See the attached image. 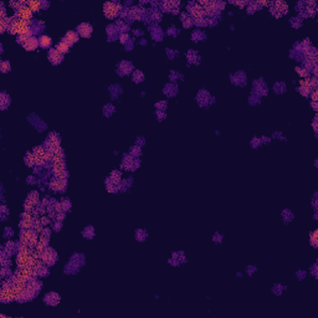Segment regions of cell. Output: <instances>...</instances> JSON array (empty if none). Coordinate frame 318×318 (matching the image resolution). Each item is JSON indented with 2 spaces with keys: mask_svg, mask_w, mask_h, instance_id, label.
<instances>
[{
  "mask_svg": "<svg viewBox=\"0 0 318 318\" xmlns=\"http://www.w3.org/2000/svg\"><path fill=\"white\" fill-rule=\"evenodd\" d=\"M10 64L8 62V61H2V64H0V70H2V72H4V74H6V72H9L10 71Z\"/></svg>",
  "mask_w": 318,
  "mask_h": 318,
  "instance_id": "e575fe53",
  "label": "cell"
},
{
  "mask_svg": "<svg viewBox=\"0 0 318 318\" xmlns=\"http://www.w3.org/2000/svg\"><path fill=\"white\" fill-rule=\"evenodd\" d=\"M9 105H10V97L3 92V93L0 95V107H2L3 109H5Z\"/></svg>",
  "mask_w": 318,
  "mask_h": 318,
  "instance_id": "d4e9b609",
  "label": "cell"
},
{
  "mask_svg": "<svg viewBox=\"0 0 318 318\" xmlns=\"http://www.w3.org/2000/svg\"><path fill=\"white\" fill-rule=\"evenodd\" d=\"M39 44L41 47H44V49H49L51 46V44H52V40H51L50 36L47 35H41L39 37Z\"/></svg>",
  "mask_w": 318,
  "mask_h": 318,
  "instance_id": "ac0fdd59",
  "label": "cell"
},
{
  "mask_svg": "<svg viewBox=\"0 0 318 318\" xmlns=\"http://www.w3.org/2000/svg\"><path fill=\"white\" fill-rule=\"evenodd\" d=\"M47 272H49V271H47V267H46V266L44 265V266H41V267L39 269V272H37V275L40 276V277H43V276H46V275H47Z\"/></svg>",
  "mask_w": 318,
  "mask_h": 318,
  "instance_id": "ab89813d",
  "label": "cell"
},
{
  "mask_svg": "<svg viewBox=\"0 0 318 318\" xmlns=\"http://www.w3.org/2000/svg\"><path fill=\"white\" fill-rule=\"evenodd\" d=\"M122 5L121 4H117V3H112V2H109V3H106L105 4V6H103V13H105V16L107 17V19H116L119 14H121V11H122Z\"/></svg>",
  "mask_w": 318,
  "mask_h": 318,
  "instance_id": "3957f363",
  "label": "cell"
},
{
  "mask_svg": "<svg viewBox=\"0 0 318 318\" xmlns=\"http://www.w3.org/2000/svg\"><path fill=\"white\" fill-rule=\"evenodd\" d=\"M61 205H62V209H64V211H66V210H70V208H71V203H70L68 200H62V201H61Z\"/></svg>",
  "mask_w": 318,
  "mask_h": 318,
  "instance_id": "b9f144b4",
  "label": "cell"
},
{
  "mask_svg": "<svg viewBox=\"0 0 318 318\" xmlns=\"http://www.w3.org/2000/svg\"><path fill=\"white\" fill-rule=\"evenodd\" d=\"M52 169H54V172H57V170H65V169H66L65 162H64V160H55V162H52Z\"/></svg>",
  "mask_w": 318,
  "mask_h": 318,
  "instance_id": "484cf974",
  "label": "cell"
},
{
  "mask_svg": "<svg viewBox=\"0 0 318 318\" xmlns=\"http://www.w3.org/2000/svg\"><path fill=\"white\" fill-rule=\"evenodd\" d=\"M65 219V214L64 213H57V214H55V220L56 221H62Z\"/></svg>",
  "mask_w": 318,
  "mask_h": 318,
  "instance_id": "bcb514c9",
  "label": "cell"
},
{
  "mask_svg": "<svg viewBox=\"0 0 318 318\" xmlns=\"http://www.w3.org/2000/svg\"><path fill=\"white\" fill-rule=\"evenodd\" d=\"M43 3V8H47L49 6V3H44V2H41Z\"/></svg>",
  "mask_w": 318,
  "mask_h": 318,
  "instance_id": "6f0895ef",
  "label": "cell"
},
{
  "mask_svg": "<svg viewBox=\"0 0 318 318\" xmlns=\"http://www.w3.org/2000/svg\"><path fill=\"white\" fill-rule=\"evenodd\" d=\"M143 78H144V75H143L140 71H138V70L134 71V74H133V81L138 83V82H142L143 81Z\"/></svg>",
  "mask_w": 318,
  "mask_h": 318,
  "instance_id": "1f68e13d",
  "label": "cell"
},
{
  "mask_svg": "<svg viewBox=\"0 0 318 318\" xmlns=\"http://www.w3.org/2000/svg\"><path fill=\"white\" fill-rule=\"evenodd\" d=\"M64 158H65V156H64V150L61 149L60 147L56 148V149L52 152V162H55V160H64Z\"/></svg>",
  "mask_w": 318,
  "mask_h": 318,
  "instance_id": "603a6c76",
  "label": "cell"
},
{
  "mask_svg": "<svg viewBox=\"0 0 318 318\" xmlns=\"http://www.w3.org/2000/svg\"><path fill=\"white\" fill-rule=\"evenodd\" d=\"M6 19V10L3 8V4H2V10H0V20H4Z\"/></svg>",
  "mask_w": 318,
  "mask_h": 318,
  "instance_id": "681fc988",
  "label": "cell"
},
{
  "mask_svg": "<svg viewBox=\"0 0 318 318\" xmlns=\"http://www.w3.org/2000/svg\"><path fill=\"white\" fill-rule=\"evenodd\" d=\"M162 8H163V10H165V11H170V10H173V2L162 3Z\"/></svg>",
  "mask_w": 318,
  "mask_h": 318,
  "instance_id": "d590c367",
  "label": "cell"
},
{
  "mask_svg": "<svg viewBox=\"0 0 318 318\" xmlns=\"http://www.w3.org/2000/svg\"><path fill=\"white\" fill-rule=\"evenodd\" d=\"M157 116H158V118H165V115H164L162 111H157Z\"/></svg>",
  "mask_w": 318,
  "mask_h": 318,
  "instance_id": "11a10c76",
  "label": "cell"
},
{
  "mask_svg": "<svg viewBox=\"0 0 318 318\" xmlns=\"http://www.w3.org/2000/svg\"><path fill=\"white\" fill-rule=\"evenodd\" d=\"M313 90H316V88H311V87H300V93L302 95V96H304V97H308L310 96V93L311 92L313 91Z\"/></svg>",
  "mask_w": 318,
  "mask_h": 318,
  "instance_id": "d6a6232c",
  "label": "cell"
},
{
  "mask_svg": "<svg viewBox=\"0 0 318 318\" xmlns=\"http://www.w3.org/2000/svg\"><path fill=\"white\" fill-rule=\"evenodd\" d=\"M41 259H43V261H44L45 265L51 266V265H54V263L56 262V260H57V253H56L52 249H47V250L43 253Z\"/></svg>",
  "mask_w": 318,
  "mask_h": 318,
  "instance_id": "9c48e42d",
  "label": "cell"
},
{
  "mask_svg": "<svg viewBox=\"0 0 318 318\" xmlns=\"http://www.w3.org/2000/svg\"><path fill=\"white\" fill-rule=\"evenodd\" d=\"M190 14H191V19H194V20L201 19V17H204V15H205L204 9H203L199 4H194V5L190 8Z\"/></svg>",
  "mask_w": 318,
  "mask_h": 318,
  "instance_id": "4fadbf2b",
  "label": "cell"
},
{
  "mask_svg": "<svg viewBox=\"0 0 318 318\" xmlns=\"http://www.w3.org/2000/svg\"><path fill=\"white\" fill-rule=\"evenodd\" d=\"M118 68H119V72L122 75H128L132 71V64L131 62H122L118 66Z\"/></svg>",
  "mask_w": 318,
  "mask_h": 318,
  "instance_id": "44dd1931",
  "label": "cell"
},
{
  "mask_svg": "<svg viewBox=\"0 0 318 318\" xmlns=\"http://www.w3.org/2000/svg\"><path fill=\"white\" fill-rule=\"evenodd\" d=\"M17 19L20 20H25V21H31V17H33V11L31 9H30L27 5H23L20 9L16 10V15H15Z\"/></svg>",
  "mask_w": 318,
  "mask_h": 318,
  "instance_id": "8992f818",
  "label": "cell"
},
{
  "mask_svg": "<svg viewBox=\"0 0 318 318\" xmlns=\"http://www.w3.org/2000/svg\"><path fill=\"white\" fill-rule=\"evenodd\" d=\"M14 247H15V244H14L13 241H9V242L5 245V247H4V250H3V251H4L6 255H9V256H10V255H11V252L14 251Z\"/></svg>",
  "mask_w": 318,
  "mask_h": 318,
  "instance_id": "f546056e",
  "label": "cell"
},
{
  "mask_svg": "<svg viewBox=\"0 0 318 318\" xmlns=\"http://www.w3.org/2000/svg\"><path fill=\"white\" fill-rule=\"evenodd\" d=\"M92 31H93V27L92 25L87 24V23H83L77 26V33L82 36V37H90L92 35Z\"/></svg>",
  "mask_w": 318,
  "mask_h": 318,
  "instance_id": "30bf717a",
  "label": "cell"
},
{
  "mask_svg": "<svg viewBox=\"0 0 318 318\" xmlns=\"http://www.w3.org/2000/svg\"><path fill=\"white\" fill-rule=\"evenodd\" d=\"M25 164L27 167H34L36 164V157L34 153H27L25 157Z\"/></svg>",
  "mask_w": 318,
  "mask_h": 318,
  "instance_id": "7402d4cb",
  "label": "cell"
},
{
  "mask_svg": "<svg viewBox=\"0 0 318 318\" xmlns=\"http://www.w3.org/2000/svg\"><path fill=\"white\" fill-rule=\"evenodd\" d=\"M107 190H108V191H111V193H116V191H117L116 184H113V183H109V184H107Z\"/></svg>",
  "mask_w": 318,
  "mask_h": 318,
  "instance_id": "ee69618b",
  "label": "cell"
},
{
  "mask_svg": "<svg viewBox=\"0 0 318 318\" xmlns=\"http://www.w3.org/2000/svg\"><path fill=\"white\" fill-rule=\"evenodd\" d=\"M2 211H3V213H6V211H8V210H6V206H2Z\"/></svg>",
  "mask_w": 318,
  "mask_h": 318,
  "instance_id": "680465c9",
  "label": "cell"
},
{
  "mask_svg": "<svg viewBox=\"0 0 318 318\" xmlns=\"http://www.w3.org/2000/svg\"><path fill=\"white\" fill-rule=\"evenodd\" d=\"M0 301L4 303L16 301V293H15L13 285H3L2 292H0Z\"/></svg>",
  "mask_w": 318,
  "mask_h": 318,
  "instance_id": "277c9868",
  "label": "cell"
},
{
  "mask_svg": "<svg viewBox=\"0 0 318 318\" xmlns=\"http://www.w3.org/2000/svg\"><path fill=\"white\" fill-rule=\"evenodd\" d=\"M256 10H259V6H257V4H256V3H252L247 8V13H253V11H256Z\"/></svg>",
  "mask_w": 318,
  "mask_h": 318,
  "instance_id": "7bdbcfd3",
  "label": "cell"
},
{
  "mask_svg": "<svg viewBox=\"0 0 318 318\" xmlns=\"http://www.w3.org/2000/svg\"><path fill=\"white\" fill-rule=\"evenodd\" d=\"M287 9H288V6H287L286 3H283V2H276V3L272 4L271 13L275 16L280 17V16H282V15H285L287 13Z\"/></svg>",
  "mask_w": 318,
  "mask_h": 318,
  "instance_id": "ba28073f",
  "label": "cell"
},
{
  "mask_svg": "<svg viewBox=\"0 0 318 318\" xmlns=\"http://www.w3.org/2000/svg\"><path fill=\"white\" fill-rule=\"evenodd\" d=\"M311 98H312V102H317V90H313L311 92Z\"/></svg>",
  "mask_w": 318,
  "mask_h": 318,
  "instance_id": "816d5d0a",
  "label": "cell"
},
{
  "mask_svg": "<svg viewBox=\"0 0 318 318\" xmlns=\"http://www.w3.org/2000/svg\"><path fill=\"white\" fill-rule=\"evenodd\" d=\"M30 25H31V21H25V20H20L16 16L11 17V24L9 26V33L14 34V35H23L29 33L30 30Z\"/></svg>",
  "mask_w": 318,
  "mask_h": 318,
  "instance_id": "6da1fadb",
  "label": "cell"
},
{
  "mask_svg": "<svg viewBox=\"0 0 318 318\" xmlns=\"http://www.w3.org/2000/svg\"><path fill=\"white\" fill-rule=\"evenodd\" d=\"M131 156L133 157H139L140 156V147H133L132 149H131Z\"/></svg>",
  "mask_w": 318,
  "mask_h": 318,
  "instance_id": "f35d334b",
  "label": "cell"
},
{
  "mask_svg": "<svg viewBox=\"0 0 318 318\" xmlns=\"http://www.w3.org/2000/svg\"><path fill=\"white\" fill-rule=\"evenodd\" d=\"M188 58H189L190 61H193V62H199V60H200V57H198V56L195 55V52H194V51H190V52L188 54Z\"/></svg>",
  "mask_w": 318,
  "mask_h": 318,
  "instance_id": "74e56055",
  "label": "cell"
},
{
  "mask_svg": "<svg viewBox=\"0 0 318 318\" xmlns=\"http://www.w3.org/2000/svg\"><path fill=\"white\" fill-rule=\"evenodd\" d=\"M54 229H55V230H57V231H58V230H61V222H60V221H56V224H55Z\"/></svg>",
  "mask_w": 318,
  "mask_h": 318,
  "instance_id": "db71d44e",
  "label": "cell"
},
{
  "mask_svg": "<svg viewBox=\"0 0 318 318\" xmlns=\"http://www.w3.org/2000/svg\"><path fill=\"white\" fill-rule=\"evenodd\" d=\"M142 11L143 10L140 8H132L131 10H128V17H131L132 20H139L142 17Z\"/></svg>",
  "mask_w": 318,
  "mask_h": 318,
  "instance_id": "2e32d148",
  "label": "cell"
},
{
  "mask_svg": "<svg viewBox=\"0 0 318 318\" xmlns=\"http://www.w3.org/2000/svg\"><path fill=\"white\" fill-rule=\"evenodd\" d=\"M156 107L159 108V111H164V109H165V107H167V102H164V101L163 102H159V103L156 105Z\"/></svg>",
  "mask_w": 318,
  "mask_h": 318,
  "instance_id": "c3c4849f",
  "label": "cell"
},
{
  "mask_svg": "<svg viewBox=\"0 0 318 318\" xmlns=\"http://www.w3.org/2000/svg\"><path fill=\"white\" fill-rule=\"evenodd\" d=\"M147 238V234L144 232V231H142V230H139V231H137V240H140V241H143Z\"/></svg>",
  "mask_w": 318,
  "mask_h": 318,
  "instance_id": "60d3db41",
  "label": "cell"
},
{
  "mask_svg": "<svg viewBox=\"0 0 318 318\" xmlns=\"http://www.w3.org/2000/svg\"><path fill=\"white\" fill-rule=\"evenodd\" d=\"M70 45L67 43H65V41H60V43L56 45V50L58 51V52H61L62 55H65L66 52H68L70 51Z\"/></svg>",
  "mask_w": 318,
  "mask_h": 318,
  "instance_id": "ffe728a7",
  "label": "cell"
},
{
  "mask_svg": "<svg viewBox=\"0 0 318 318\" xmlns=\"http://www.w3.org/2000/svg\"><path fill=\"white\" fill-rule=\"evenodd\" d=\"M34 215L31 211H25L23 214V220L20 222V226L23 228V230H29V229H33L34 226Z\"/></svg>",
  "mask_w": 318,
  "mask_h": 318,
  "instance_id": "5b68a950",
  "label": "cell"
},
{
  "mask_svg": "<svg viewBox=\"0 0 318 318\" xmlns=\"http://www.w3.org/2000/svg\"><path fill=\"white\" fill-rule=\"evenodd\" d=\"M26 5L31 9V11H39V10L43 9V3L41 2H36V0H30V2L26 3Z\"/></svg>",
  "mask_w": 318,
  "mask_h": 318,
  "instance_id": "d6986e66",
  "label": "cell"
},
{
  "mask_svg": "<svg viewBox=\"0 0 318 318\" xmlns=\"http://www.w3.org/2000/svg\"><path fill=\"white\" fill-rule=\"evenodd\" d=\"M58 147H60V137L56 133H50L46 139V149L50 152H54Z\"/></svg>",
  "mask_w": 318,
  "mask_h": 318,
  "instance_id": "52a82bcc",
  "label": "cell"
},
{
  "mask_svg": "<svg viewBox=\"0 0 318 318\" xmlns=\"http://www.w3.org/2000/svg\"><path fill=\"white\" fill-rule=\"evenodd\" d=\"M82 234H83V236H85V238L90 239V238L93 236V234H95V232H93V229H92V228H86L85 231L82 232Z\"/></svg>",
  "mask_w": 318,
  "mask_h": 318,
  "instance_id": "8d00e7d4",
  "label": "cell"
},
{
  "mask_svg": "<svg viewBox=\"0 0 318 318\" xmlns=\"http://www.w3.org/2000/svg\"><path fill=\"white\" fill-rule=\"evenodd\" d=\"M181 21H183V25H184V27H190V26H193V24H194V21H193L191 16H189L187 13L181 14Z\"/></svg>",
  "mask_w": 318,
  "mask_h": 318,
  "instance_id": "cb8c5ba5",
  "label": "cell"
},
{
  "mask_svg": "<svg viewBox=\"0 0 318 318\" xmlns=\"http://www.w3.org/2000/svg\"><path fill=\"white\" fill-rule=\"evenodd\" d=\"M160 17H162V16H160L159 11H157V10H154V11L152 13V19H153V20H156V21H159Z\"/></svg>",
  "mask_w": 318,
  "mask_h": 318,
  "instance_id": "f6af8a7d",
  "label": "cell"
},
{
  "mask_svg": "<svg viewBox=\"0 0 318 318\" xmlns=\"http://www.w3.org/2000/svg\"><path fill=\"white\" fill-rule=\"evenodd\" d=\"M49 58H50V61H51V64H52V65H58V64L62 62L64 55L61 54V52H58L56 49H54V50H50Z\"/></svg>",
  "mask_w": 318,
  "mask_h": 318,
  "instance_id": "7c38bea8",
  "label": "cell"
},
{
  "mask_svg": "<svg viewBox=\"0 0 318 318\" xmlns=\"http://www.w3.org/2000/svg\"><path fill=\"white\" fill-rule=\"evenodd\" d=\"M54 174H55V178H56V179H64V180L67 179V172H66V169H65V170H57V172H54Z\"/></svg>",
  "mask_w": 318,
  "mask_h": 318,
  "instance_id": "4dcf8cb0",
  "label": "cell"
},
{
  "mask_svg": "<svg viewBox=\"0 0 318 318\" xmlns=\"http://www.w3.org/2000/svg\"><path fill=\"white\" fill-rule=\"evenodd\" d=\"M37 241H39L37 234L34 230H31V229L23 230L21 235H20V244H21V245H27L31 250L36 247Z\"/></svg>",
  "mask_w": 318,
  "mask_h": 318,
  "instance_id": "7a4b0ae2",
  "label": "cell"
},
{
  "mask_svg": "<svg viewBox=\"0 0 318 318\" xmlns=\"http://www.w3.org/2000/svg\"><path fill=\"white\" fill-rule=\"evenodd\" d=\"M121 181V173L115 170L113 173L111 174V177H109V183H113V184H118Z\"/></svg>",
  "mask_w": 318,
  "mask_h": 318,
  "instance_id": "83f0119b",
  "label": "cell"
},
{
  "mask_svg": "<svg viewBox=\"0 0 318 318\" xmlns=\"http://www.w3.org/2000/svg\"><path fill=\"white\" fill-rule=\"evenodd\" d=\"M311 244L313 247H317L318 246V231H313L311 234Z\"/></svg>",
  "mask_w": 318,
  "mask_h": 318,
  "instance_id": "836d02e7",
  "label": "cell"
},
{
  "mask_svg": "<svg viewBox=\"0 0 318 318\" xmlns=\"http://www.w3.org/2000/svg\"><path fill=\"white\" fill-rule=\"evenodd\" d=\"M234 4H235V5H238V6H240V8H244L247 3H245V2H236V3H234Z\"/></svg>",
  "mask_w": 318,
  "mask_h": 318,
  "instance_id": "f5cc1de1",
  "label": "cell"
},
{
  "mask_svg": "<svg viewBox=\"0 0 318 318\" xmlns=\"http://www.w3.org/2000/svg\"><path fill=\"white\" fill-rule=\"evenodd\" d=\"M62 41L67 43L70 46H72L74 44H76L77 41H78V35H77V33H75V31H68V33L65 35V37H64Z\"/></svg>",
  "mask_w": 318,
  "mask_h": 318,
  "instance_id": "9a60e30c",
  "label": "cell"
},
{
  "mask_svg": "<svg viewBox=\"0 0 318 318\" xmlns=\"http://www.w3.org/2000/svg\"><path fill=\"white\" fill-rule=\"evenodd\" d=\"M119 40H121V43H122V44H126L127 41L129 40V35H128V34H122V35L119 36Z\"/></svg>",
  "mask_w": 318,
  "mask_h": 318,
  "instance_id": "7dc6e473",
  "label": "cell"
},
{
  "mask_svg": "<svg viewBox=\"0 0 318 318\" xmlns=\"http://www.w3.org/2000/svg\"><path fill=\"white\" fill-rule=\"evenodd\" d=\"M312 107L314 111H317V102H312Z\"/></svg>",
  "mask_w": 318,
  "mask_h": 318,
  "instance_id": "9f6ffc18",
  "label": "cell"
},
{
  "mask_svg": "<svg viewBox=\"0 0 318 318\" xmlns=\"http://www.w3.org/2000/svg\"><path fill=\"white\" fill-rule=\"evenodd\" d=\"M67 187V183L64 179H55L50 183V188L54 191H64Z\"/></svg>",
  "mask_w": 318,
  "mask_h": 318,
  "instance_id": "8fae6325",
  "label": "cell"
},
{
  "mask_svg": "<svg viewBox=\"0 0 318 318\" xmlns=\"http://www.w3.org/2000/svg\"><path fill=\"white\" fill-rule=\"evenodd\" d=\"M296 71H297V74H298L302 78H307V77L310 76V70H307L306 67H297Z\"/></svg>",
  "mask_w": 318,
  "mask_h": 318,
  "instance_id": "f1b7e54d",
  "label": "cell"
},
{
  "mask_svg": "<svg viewBox=\"0 0 318 318\" xmlns=\"http://www.w3.org/2000/svg\"><path fill=\"white\" fill-rule=\"evenodd\" d=\"M39 45H40L39 44V39H36L35 36H31L25 44H23L24 49L27 50V51H34V50H36Z\"/></svg>",
  "mask_w": 318,
  "mask_h": 318,
  "instance_id": "5bb4252c",
  "label": "cell"
},
{
  "mask_svg": "<svg viewBox=\"0 0 318 318\" xmlns=\"http://www.w3.org/2000/svg\"><path fill=\"white\" fill-rule=\"evenodd\" d=\"M60 301V296L56 293H49L45 296V302L50 306H56Z\"/></svg>",
  "mask_w": 318,
  "mask_h": 318,
  "instance_id": "e0dca14e",
  "label": "cell"
},
{
  "mask_svg": "<svg viewBox=\"0 0 318 318\" xmlns=\"http://www.w3.org/2000/svg\"><path fill=\"white\" fill-rule=\"evenodd\" d=\"M107 33L111 34V35H113V34L116 33V26H113V25L108 26V27H107Z\"/></svg>",
  "mask_w": 318,
  "mask_h": 318,
  "instance_id": "f907efd6",
  "label": "cell"
},
{
  "mask_svg": "<svg viewBox=\"0 0 318 318\" xmlns=\"http://www.w3.org/2000/svg\"><path fill=\"white\" fill-rule=\"evenodd\" d=\"M31 36H34V33L31 31V30H30V31H29V33H26V34L19 35V36H17V40H16V41H17V43H20V44H25L26 41H27V40H29L30 37H31Z\"/></svg>",
  "mask_w": 318,
  "mask_h": 318,
  "instance_id": "4316f807",
  "label": "cell"
}]
</instances>
